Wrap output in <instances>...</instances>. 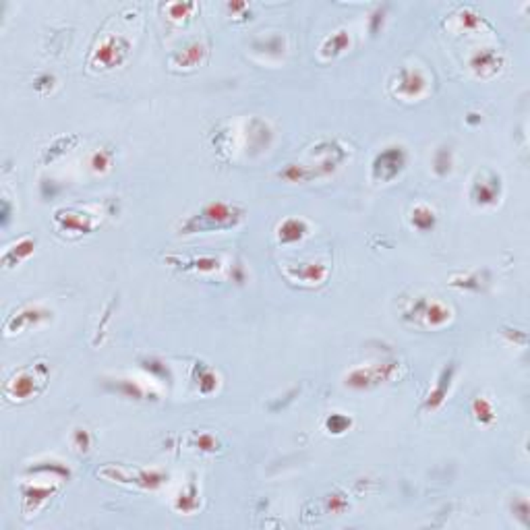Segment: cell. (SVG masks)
Here are the masks:
<instances>
[{"label":"cell","instance_id":"cell-1","mask_svg":"<svg viewBox=\"0 0 530 530\" xmlns=\"http://www.w3.org/2000/svg\"><path fill=\"white\" fill-rule=\"evenodd\" d=\"M245 210L232 203H210L206 208H201L197 213L189 215L182 224H180V234H195V232H208V230H226V228H234L243 222Z\"/></svg>","mask_w":530,"mask_h":530},{"label":"cell","instance_id":"cell-2","mask_svg":"<svg viewBox=\"0 0 530 530\" xmlns=\"http://www.w3.org/2000/svg\"><path fill=\"white\" fill-rule=\"evenodd\" d=\"M48 381V367L44 363H38L34 367L21 369L19 373H15V377H10L4 383V396L8 400H29L34 396H38L42 392V387Z\"/></svg>","mask_w":530,"mask_h":530},{"label":"cell","instance_id":"cell-3","mask_svg":"<svg viewBox=\"0 0 530 530\" xmlns=\"http://www.w3.org/2000/svg\"><path fill=\"white\" fill-rule=\"evenodd\" d=\"M398 369H400V363H396V361L357 367L344 377V383L354 389H371V387H377L381 383H389L392 379H396Z\"/></svg>","mask_w":530,"mask_h":530},{"label":"cell","instance_id":"cell-4","mask_svg":"<svg viewBox=\"0 0 530 530\" xmlns=\"http://www.w3.org/2000/svg\"><path fill=\"white\" fill-rule=\"evenodd\" d=\"M406 166V152L400 145H389L381 150L371 164V176L375 182H392Z\"/></svg>","mask_w":530,"mask_h":530},{"label":"cell","instance_id":"cell-5","mask_svg":"<svg viewBox=\"0 0 530 530\" xmlns=\"http://www.w3.org/2000/svg\"><path fill=\"white\" fill-rule=\"evenodd\" d=\"M404 317L415 321V323H424L427 327H441L452 319V311L445 305H441L439 301L421 299L404 313Z\"/></svg>","mask_w":530,"mask_h":530},{"label":"cell","instance_id":"cell-6","mask_svg":"<svg viewBox=\"0 0 530 530\" xmlns=\"http://www.w3.org/2000/svg\"><path fill=\"white\" fill-rule=\"evenodd\" d=\"M129 42L124 40V38H106L102 44H100V48L94 52L92 56V64L94 66H102V69H114V66H118L124 58H127V54H129Z\"/></svg>","mask_w":530,"mask_h":530},{"label":"cell","instance_id":"cell-7","mask_svg":"<svg viewBox=\"0 0 530 530\" xmlns=\"http://www.w3.org/2000/svg\"><path fill=\"white\" fill-rule=\"evenodd\" d=\"M427 77L419 69H410V66H404L398 77H396V83H394V92L396 96L404 98V100H419L427 92Z\"/></svg>","mask_w":530,"mask_h":530},{"label":"cell","instance_id":"cell-8","mask_svg":"<svg viewBox=\"0 0 530 530\" xmlns=\"http://www.w3.org/2000/svg\"><path fill=\"white\" fill-rule=\"evenodd\" d=\"M499 193H501L499 176L493 172H487V176H480L475 180L471 195L478 206H493L499 201Z\"/></svg>","mask_w":530,"mask_h":530},{"label":"cell","instance_id":"cell-9","mask_svg":"<svg viewBox=\"0 0 530 530\" xmlns=\"http://www.w3.org/2000/svg\"><path fill=\"white\" fill-rule=\"evenodd\" d=\"M454 373H456V365H454V363H447V365L441 369L439 377H437L435 387L429 392V396H427V400H424V410L431 413V410H437V408L443 404V400L447 398V392H450Z\"/></svg>","mask_w":530,"mask_h":530},{"label":"cell","instance_id":"cell-10","mask_svg":"<svg viewBox=\"0 0 530 530\" xmlns=\"http://www.w3.org/2000/svg\"><path fill=\"white\" fill-rule=\"evenodd\" d=\"M48 317H50V313L42 307H25L19 313H13L8 317L4 329H6V334H19V331H23V329H27V327H31V325H36V323H40V321Z\"/></svg>","mask_w":530,"mask_h":530},{"label":"cell","instance_id":"cell-11","mask_svg":"<svg viewBox=\"0 0 530 530\" xmlns=\"http://www.w3.org/2000/svg\"><path fill=\"white\" fill-rule=\"evenodd\" d=\"M284 271H286L288 278L299 280V282H307V284H321L329 273L327 265L323 264H288L284 267Z\"/></svg>","mask_w":530,"mask_h":530},{"label":"cell","instance_id":"cell-12","mask_svg":"<svg viewBox=\"0 0 530 530\" xmlns=\"http://www.w3.org/2000/svg\"><path fill=\"white\" fill-rule=\"evenodd\" d=\"M56 226L60 230H75V232H92L94 222L85 213H71L69 210H58L56 215Z\"/></svg>","mask_w":530,"mask_h":530},{"label":"cell","instance_id":"cell-13","mask_svg":"<svg viewBox=\"0 0 530 530\" xmlns=\"http://www.w3.org/2000/svg\"><path fill=\"white\" fill-rule=\"evenodd\" d=\"M114 478L120 480V482H133V485L143 487V489H158L166 477L162 473H156V471H139L135 475H131L129 471H114Z\"/></svg>","mask_w":530,"mask_h":530},{"label":"cell","instance_id":"cell-14","mask_svg":"<svg viewBox=\"0 0 530 530\" xmlns=\"http://www.w3.org/2000/svg\"><path fill=\"white\" fill-rule=\"evenodd\" d=\"M503 58L493 50H480L471 58V69L480 77H491L501 69Z\"/></svg>","mask_w":530,"mask_h":530},{"label":"cell","instance_id":"cell-15","mask_svg":"<svg viewBox=\"0 0 530 530\" xmlns=\"http://www.w3.org/2000/svg\"><path fill=\"white\" fill-rule=\"evenodd\" d=\"M309 234V226L307 222L299 220V217H290L286 222H282L278 226V241L288 245V243H299Z\"/></svg>","mask_w":530,"mask_h":530},{"label":"cell","instance_id":"cell-16","mask_svg":"<svg viewBox=\"0 0 530 530\" xmlns=\"http://www.w3.org/2000/svg\"><path fill=\"white\" fill-rule=\"evenodd\" d=\"M36 251V238L25 236L19 243H15L13 247H8L2 255V264L4 267H15L17 264H21L23 259H27L31 253Z\"/></svg>","mask_w":530,"mask_h":530},{"label":"cell","instance_id":"cell-17","mask_svg":"<svg viewBox=\"0 0 530 530\" xmlns=\"http://www.w3.org/2000/svg\"><path fill=\"white\" fill-rule=\"evenodd\" d=\"M54 491H56L54 487H40V485L23 487V508H25V512H36L40 508V503H44Z\"/></svg>","mask_w":530,"mask_h":530},{"label":"cell","instance_id":"cell-18","mask_svg":"<svg viewBox=\"0 0 530 530\" xmlns=\"http://www.w3.org/2000/svg\"><path fill=\"white\" fill-rule=\"evenodd\" d=\"M203 56H206V46L199 44V42H193V44H189L187 48H182L180 52H176L172 56V64L191 69V66H197Z\"/></svg>","mask_w":530,"mask_h":530},{"label":"cell","instance_id":"cell-19","mask_svg":"<svg viewBox=\"0 0 530 530\" xmlns=\"http://www.w3.org/2000/svg\"><path fill=\"white\" fill-rule=\"evenodd\" d=\"M348 46H350L348 31H346V29H340V31L331 34V36L323 42V46H321V56H323V58L338 56V54L346 52V50H348Z\"/></svg>","mask_w":530,"mask_h":530},{"label":"cell","instance_id":"cell-20","mask_svg":"<svg viewBox=\"0 0 530 530\" xmlns=\"http://www.w3.org/2000/svg\"><path fill=\"white\" fill-rule=\"evenodd\" d=\"M410 222H413V226H415L417 230L429 232V230H433L435 224H437V213H435V210H431L429 206H417V208L413 210V213H410Z\"/></svg>","mask_w":530,"mask_h":530},{"label":"cell","instance_id":"cell-21","mask_svg":"<svg viewBox=\"0 0 530 530\" xmlns=\"http://www.w3.org/2000/svg\"><path fill=\"white\" fill-rule=\"evenodd\" d=\"M473 415L477 419V423L480 424H491L495 421V413H493V406L487 398H477L473 402Z\"/></svg>","mask_w":530,"mask_h":530},{"label":"cell","instance_id":"cell-22","mask_svg":"<svg viewBox=\"0 0 530 530\" xmlns=\"http://www.w3.org/2000/svg\"><path fill=\"white\" fill-rule=\"evenodd\" d=\"M352 427V419L346 417V415H340V413H334L325 419V429L334 435H342L346 433L348 429Z\"/></svg>","mask_w":530,"mask_h":530},{"label":"cell","instance_id":"cell-23","mask_svg":"<svg viewBox=\"0 0 530 530\" xmlns=\"http://www.w3.org/2000/svg\"><path fill=\"white\" fill-rule=\"evenodd\" d=\"M197 506H199V499H197V489L191 485V487H189V493H180V497L176 499V510H178V512H185V514H189V512H193Z\"/></svg>","mask_w":530,"mask_h":530},{"label":"cell","instance_id":"cell-24","mask_svg":"<svg viewBox=\"0 0 530 530\" xmlns=\"http://www.w3.org/2000/svg\"><path fill=\"white\" fill-rule=\"evenodd\" d=\"M435 172L439 174V176H443V174H447L450 172V168H452V154H450V150H445V148H441L437 154H435Z\"/></svg>","mask_w":530,"mask_h":530},{"label":"cell","instance_id":"cell-25","mask_svg":"<svg viewBox=\"0 0 530 530\" xmlns=\"http://www.w3.org/2000/svg\"><path fill=\"white\" fill-rule=\"evenodd\" d=\"M110 164H112V156L108 152H104V150H98L89 158V166H92L94 172H106L108 168H110Z\"/></svg>","mask_w":530,"mask_h":530},{"label":"cell","instance_id":"cell-26","mask_svg":"<svg viewBox=\"0 0 530 530\" xmlns=\"http://www.w3.org/2000/svg\"><path fill=\"white\" fill-rule=\"evenodd\" d=\"M193 8H195V4H193V2H174V4H168L170 19H174V21L185 19V17H187Z\"/></svg>","mask_w":530,"mask_h":530},{"label":"cell","instance_id":"cell-27","mask_svg":"<svg viewBox=\"0 0 530 530\" xmlns=\"http://www.w3.org/2000/svg\"><path fill=\"white\" fill-rule=\"evenodd\" d=\"M73 445L79 450V452H87L89 445H92V437L85 429H75L73 431Z\"/></svg>","mask_w":530,"mask_h":530},{"label":"cell","instance_id":"cell-28","mask_svg":"<svg viewBox=\"0 0 530 530\" xmlns=\"http://www.w3.org/2000/svg\"><path fill=\"white\" fill-rule=\"evenodd\" d=\"M456 19H458V27H460V29H477L478 25H480V19H478V15L471 13V10H464V13H460Z\"/></svg>","mask_w":530,"mask_h":530},{"label":"cell","instance_id":"cell-29","mask_svg":"<svg viewBox=\"0 0 530 530\" xmlns=\"http://www.w3.org/2000/svg\"><path fill=\"white\" fill-rule=\"evenodd\" d=\"M195 445L203 452H215L217 450V439L213 437L212 433H201L197 439H195Z\"/></svg>","mask_w":530,"mask_h":530},{"label":"cell","instance_id":"cell-30","mask_svg":"<svg viewBox=\"0 0 530 530\" xmlns=\"http://www.w3.org/2000/svg\"><path fill=\"white\" fill-rule=\"evenodd\" d=\"M215 385H217V379H215V375H213V373L208 371L206 375H201V377H199V387H201V392H203V394L212 392Z\"/></svg>","mask_w":530,"mask_h":530},{"label":"cell","instance_id":"cell-31","mask_svg":"<svg viewBox=\"0 0 530 530\" xmlns=\"http://www.w3.org/2000/svg\"><path fill=\"white\" fill-rule=\"evenodd\" d=\"M327 506H329V510L334 512V514H340L342 510H346V499H342V495H331L329 497V501H327Z\"/></svg>","mask_w":530,"mask_h":530},{"label":"cell","instance_id":"cell-32","mask_svg":"<svg viewBox=\"0 0 530 530\" xmlns=\"http://www.w3.org/2000/svg\"><path fill=\"white\" fill-rule=\"evenodd\" d=\"M54 85V77L52 75H42L36 79V89L38 92H46V89H52Z\"/></svg>","mask_w":530,"mask_h":530}]
</instances>
